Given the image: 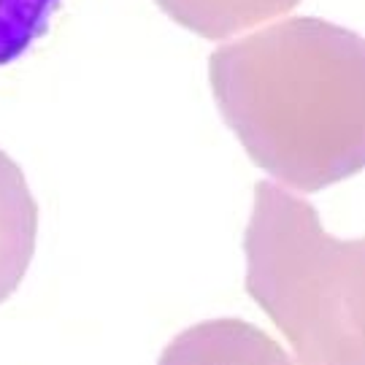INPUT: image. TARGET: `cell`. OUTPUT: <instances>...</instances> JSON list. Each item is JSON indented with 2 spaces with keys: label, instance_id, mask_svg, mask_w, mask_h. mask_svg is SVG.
<instances>
[{
  "label": "cell",
  "instance_id": "cell-1",
  "mask_svg": "<svg viewBox=\"0 0 365 365\" xmlns=\"http://www.w3.org/2000/svg\"><path fill=\"white\" fill-rule=\"evenodd\" d=\"M222 119L249 160L295 192L365 165L363 38L317 16L265 22L209 57Z\"/></svg>",
  "mask_w": 365,
  "mask_h": 365
},
{
  "label": "cell",
  "instance_id": "cell-2",
  "mask_svg": "<svg viewBox=\"0 0 365 365\" xmlns=\"http://www.w3.org/2000/svg\"><path fill=\"white\" fill-rule=\"evenodd\" d=\"M244 287L300 363L363 365V238H333L306 197L279 182H260L244 233Z\"/></svg>",
  "mask_w": 365,
  "mask_h": 365
},
{
  "label": "cell",
  "instance_id": "cell-3",
  "mask_svg": "<svg viewBox=\"0 0 365 365\" xmlns=\"http://www.w3.org/2000/svg\"><path fill=\"white\" fill-rule=\"evenodd\" d=\"M38 217L25 170L0 149V303L19 289L30 268L38 241Z\"/></svg>",
  "mask_w": 365,
  "mask_h": 365
},
{
  "label": "cell",
  "instance_id": "cell-4",
  "mask_svg": "<svg viewBox=\"0 0 365 365\" xmlns=\"http://www.w3.org/2000/svg\"><path fill=\"white\" fill-rule=\"evenodd\" d=\"M176 25L200 38L225 41L292 11L300 0H155Z\"/></svg>",
  "mask_w": 365,
  "mask_h": 365
},
{
  "label": "cell",
  "instance_id": "cell-6",
  "mask_svg": "<svg viewBox=\"0 0 365 365\" xmlns=\"http://www.w3.org/2000/svg\"><path fill=\"white\" fill-rule=\"evenodd\" d=\"M63 0H0V68L22 60L46 38Z\"/></svg>",
  "mask_w": 365,
  "mask_h": 365
},
{
  "label": "cell",
  "instance_id": "cell-5",
  "mask_svg": "<svg viewBox=\"0 0 365 365\" xmlns=\"http://www.w3.org/2000/svg\"><path fill=\"white\" fill-rule=\"evenodd\" d=\"M217 363V360H257V363H287L289 357L265 333L244 325L241 319L206 322L182 333L163 354V363Z\"/></svg>",
  "mask_w": 365,
  "mask_h": 365
}]
</instances>
